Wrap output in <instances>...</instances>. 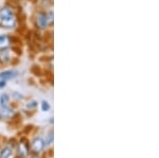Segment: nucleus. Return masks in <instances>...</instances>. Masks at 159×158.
<instances>
[{
    "mask_svg": "<svg viewBox=\"0 0 159 158\" xmlns=\"http://www.w3.org/2000/svg\"><path fill=\"white\" fill-rule=\"evenodd\" d=\"M16 158H21V157H16Z\"/></svg>",
    "mask_w": 159,
    "mask_h": 158,
    "instance_id": "nucleus-15",
    "label": "nucleus"
},
{
    "mask_svg": "<svg viewBox=\"0 0 159 158\" xmlns=\"http://www.w3.org/2000/svg\"><path fill=\"white\" fill-rule=\"evenodd\" d=\"M6 85H7V81H3V80H1V79H0V88L6 87Z\"/></svg>",
    "mask_w": 159,
    "mask_h": 158,
    "instance_id": "nucleus-13",
    "label": "nucleus"
},
{
    "mask_svg": "<svg viewBox=\"0 0 159 158\" xmlns=\"http://www.w3.org/2000/svg\"><path fill=\"white\" fill-rule=\"evenodd\" d=\"M45 146H46V143H45V141H43V139L38 137V138H35L32 141V143H31V149H32L33 152L38 153L42 151L43 147H45Z\"/></svg>",
    "mask_w": 159,
    "mask_h": 158,
    "instance_id": "nucleus-3",
    "label": "nucleus"
},
{
    "mask_svg": "<svg viewBox=\"0 0 159 158\" xmlns=\"http://www.w3.org/2000/svg\"><path fill=\"white\" fill-rule=\"evenodd\" d=\"M0 103H1V106H9V96L7 93H3L0 97Z\"/></svg>",
    "mask_w": 159,
    "mask_h": 158,
    "instance_id": "nucleus-10",
    "label": "nucleus"
},
{
    "mask_svg": "<svg viewBox=\"0 0 159 158\" xmlns=\"http://www.w3.org/2000/svg\"><path fill=\"white\" fill-rule=\"evenodd\" d=\"M16 75H17L16 70H6V71H2V72L0 73V79L3 81H9V80L14 79Z\"/></svg>",
    "mask_w": 159,
    "mask_h": 158,
    "instance_id": "nucleus-4",
    "label": "nucleus"
},
{
    "mask_svg": "<svg viewBox=\"0 0 159 158\" xmlns=\"http://www.w3.org/2000/svg\"><path fill=\"white\" fill-rule=\"evenodd\" d=\"M42 108H43V111H49V108H50L49 103H48V102H46V101H43V103H42Z\"/></svg>",
    "mask_w": 159,
    "mask_h": 158,
    "instance_id": "nucleus-11",
    "label": "nucleus"
},
{
    "mask_svg": "<svg viewBox=\"0 0 159 158\" xmlns=\"http://www.w3.org/2000/svg\"><path fill=\"white\" fill-rule=\"evenodd\" d=\"M12 155L11 147H4L1 152H0V158H10Z\"/></svg>",
    "mask_w": 159,
    "mask_h": 158,
    "instance_id": "nucleus-9",
    "label": "nucleus"
},
{
    "mask_svg": "<svg viewBox=\"0 0 159 158\" xmlns=\"http://www.w3.org/2000/svg\"><path fill=\"white\" fill-rule=\"evenodd\" d=\"M0 25L2 28H6V29H14L15 25H16V18H15L14 15L9 16L7 18L0 19Z\"/></svg>",
    "mask_w": 159,
    "mask_h": 158,
    "instance_id": "nucleus-2",
    "label": "nucleus"
},
{
    "mask_svg": "<svg viewBox=\"0 0 159 158\" xmlns=\"http://www.w3.org/2000/svg\"><path fill=\"white\" fill-rule=\"evenodd\" d=\"M11 45V39L7 35H0V49H7Z\"/></svg>",
    "mask_w": 159,
    "mask_h": 158,
    "instance_id": "nucleus-5",
    "label": "nucleus"
},
{
    "mask_svg": "<svg viewBox=\"0 0 159 158\" xmlns=\"http://www.w3.org/2000/svg\"><path fill=\"white\" fill-rule=\"evenodd\" d=\"M31 158H40V157H38V156H36V155H35V156H33V157H31Z\"/></svg>",
    "mask_w": 159,
    "mask_h": 158,
    "instance_id": "nucleus-14",
    "label": "nucleus"
},
{
    "mask_svg": "<svg viewBox=\"0 0 159 158\" xmlns=\"http://www.w3.org/2000/svg\"><path fill=\"white\" fill-rule=\"evenodd\" d=\"M0 114L2 115L3 117H11L14 111H12V108H10L9 106H2L1 111H0Z\"/></svg>",
    "mask_w": 159,
    "mask_h": 158,
    "instance_id": "nucleus-7",
    "label": "nucleus"
},
{
    "mask_svg": "<svg viewBox=\"0 0 159 158\" xmlns=\"http://www.w3.org/2000/svg\"><path fill=\"white\" fill-rule=\"evenodd\" d=\"M18 151H19L20 154L22 155V156H27L28 153H29V147H28V144H25V143H22V142H20Z\"/></svg>",
    "mask_w": 159,
    "mask_h": 158,
    "instance_id": "nucleus-8",
    "label": "nucleus"
},
{
    "mask_svg": "<svg viewBox=\"0 0 159 158\" xmlns=\"http://www.w3.org/2000/svg\"><path fill=\"white\" fill-rule=\"evenodd\" d=\"M35 106H36V102L35 101H32V103H28L27 104V107H35Z\"/></svg>",
    "mask_w": 159,
    "mask_h": 158,
    "instance_id": "nucleus-12",
    "label": "nucleus"
},
{
    "mask_svg": "<svg viewBox=\"0 0 159 158\" xmlns=\"http://www.w3.org/2000/svg\"><path fill=\"white\" fill-rule=\"evenodd\" d=\"M36 24L39 29H46L49 25L53 24V12L38 13L36 16Z\"/></svg>",
    "mask_w": 159,
    "mask_h": 158,
    "instance_id": "nucleus-1",
    "label": "nucleus"
},
{
    "mask_svg": "<svg viewBox=\"0 0 159 158\" xmlns=\"http://www.w3.org/2000/svg\"><path fill=\"white\" fill-rule=\"evenodd\" d=\"M11 60L10 56V52L7 51V49H2L0 50V63L1 64H7Z\"/></svg>",
    "mask_w": 159,
    "mask_h": 158,
    "instance_id": "nucleus-6",
    "label": "nucleus"
}]
</instances>
